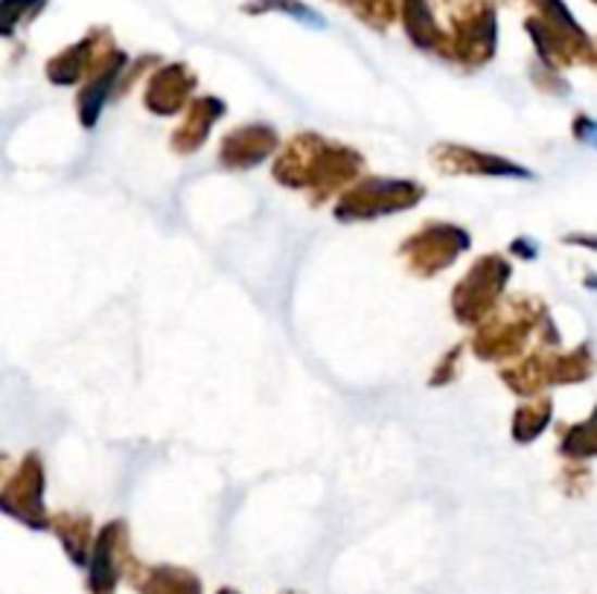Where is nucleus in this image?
<instances>
[{
	"mask_svg": "<svg viewBox=\"0 0 597 594\" xmlns=\"http://www.w3.org/2000/svg\"><path fill=\"white\" fill-rule=\"evenodd\" d=\"M362 170V154L347 146L329 144L318 135L295 137L274 163V178L295 189H309L312 196L326 198L335 189L353 184Z\"/></svg>",
	"mask_w": 597,
	"mask_h": 594,
	"instance_id": "obj_1",
	"label": "nucleus"
},
{
	"mask_svg": "<svg viewBox=\"0 0 597 594\" xmlns=\"http://www.w3.org/2000/svg\"><path fill=\"white\" fill-rule=\"evenodd\" d=\"M425 196V189L406 178H364L350 184L335 216L341 222H362V219H380L397 210H411Z\"/></svg>",
	"mask_w": 597,
	"mask_h": 594,
	"instance_id": "obj_2",
	"label": "nucleus"
},
{
	"mask_svg": "<svg viewBox=\"0 0 597 594\" xmlns=\"http://www.w3.org/2000/svg\"><path fill=\"white\" fill-rule=\"evenodd\" d=\"M548 315L543 312L539 304L534 300H517L507 307L505 315L493 318L472 342V350L475 356L484 361H498L513 356L525 347L527 335L534 333L536 324H545Z\"/></svg>",
	"mask_w": 597,
	"mask_h": 594,
	"instance_id": "obj_3",
	"label": "nucleus"
},
{
	"mask_svg": "<svg viewBox=\"0 0 597 594\" xmlns=\"http://www.w3.org/2000/svg\"><path fill=\"white\" fill-rule=\"evenodd\" d=\"M507 280H510V265L505 257H481L467 277L458 283L452 295L455 318L461 324H481L487 321L489 309L496 307L498 295L505 292Z\"/></svg>",
	"mask_w": 597,
	"mask_h": 594,
	"instance_id": "obj_4",
	"label": "nucleus"
},
{
	"mask_svg": "<svg viewBox=\"0 0 597 594\" xmlns=\"http://www.w3.org/2000/svg\"><path fill=\"white\" fill-rule=\"evenodd\" d=\"M470 248V234L458 225H425L414 236H408L399 257L420 277H432L440 269H449Z\"/></svg>",
	"mask_w": 597,
	"mask_h": 594,
	"instance_id": "obj_5",
	"label": "nucleus"
},
{
	"mask_svg": "<svg viewBox=\"0 0 597 594\" xmlns=\"http://www.w3.org/2000/svg\"><path fill=\"white\" fill-rule=\"evenodd\" d=\"M41 495H45V467L38 455H27L24 463L18 467V475L10 478L0 502L3 510L12 516H18L21 522H27L29 528H45V507H41Z\"/></svg>",
	"mask_w": 597,
	"mask_h": 594,
	"instance_id": "obj_6",
	"label": "nucleus"
},
{
	"mask_svg": "<svg viewBox=\"0 0 597 594\" xmlns=\"http://www.w3.org/2000/svg\"><path fill=\"white\" fill-rule=\"evenodd\" d=\"M432 163H435L440 172H446V175H493V178L517 175V178H534L531 170L519 166V163H510L505 161V158H498V154H484L455 144L435 146Z\"/></svg>",
	"mask_w": 597,
	"mask_h": 594,
	"instance_id": "obj_7",
	"label": "nucleus"
},
{
	"mask_svg": "<svg viewBox=\"0 0 597 594\" xmlns=\"http://www.w3.org/2000/svg\"><path fill=\"white\" fill-rule=\"evenodd\" d=\"M277 146H281V140H277L272 126L251 123V126L236 128L222 140L219 158H222L227 170H251L257 163H263Z\"/></svg>",
	"mask_w": 597,
	"mask_h": 594,
	"instance_id": "obj_8",
	"label": "nucleus"
},
{
	"mask_svg": "<svg viewBox=\"0 0 597 594\" xmlns=\"http://www.w3.org/2000/svg\"><path fill=\"white\" fill-rule=\"evenodd\" d=\"M192 88H196V76L184 64H170L149 82L144 97L146 109L152 114H178Z\"/></svg>",
	"mask_w": 597,
	"mask_h": 594,
	"instance_id": "obj_9",
	"label": "nucleus"
},
{
	"mask_svg": "<svg viewBox=\"0 0 597 594\" xmlns=\"http://www.w3.org/2000/svg\"><path fill=\"white\" fill-rule=\"evenodd\" d=\"M225 114V102L216 97H201L187 109V117L178 128H175L173 149L178 154H190L201 149V144L208 140L210 128L216 126V120Z\"/></svg>",
	"mask_w": 597,
	"mask_h": 594,
	"instance_id": "obj_10",
	"label": "nucleus"
},
{
	"mask_svg": "<svg viewBox=\"0 0 597 594\" xmlns=\"http://www.w3.org/2000/svg\"><path fill=\"white\" fill-rule=\"evenodd\" d=\"M123 64H126V55L117 50L109 62L102 64L100 71L94 73L91 79H88V85H85V90L79 94V120L85 128L97 126L102 102L111 97V88L117 85L120 73H123Z\"/></svg>",
	"mask_w": 597,
	"mask_h": 594,
	"instance_id": "obj_11",
	"label": "nucleus"
},
{
	"mask_svg": "<svg viewBox=\"0 0 597 594\" xmlns=\"http://www.w3.org/2000/svg\"><path fill=\"white\" fill-rule=\"evenodd\" d=\"M91 59H100V55H97V38L94 36L85 38L82 45L71 47V50H64L62 55H55L53 62L47 64V76H50V82H55V85H73V82H79L82 73H88V79H91L94 73L109 62V59H105L100 67H91Z\"/></svg>",
	"mask_w": 597,
	"mask_h": 594,
	"instance_id": "obj_12",
	"label": "nucleus"
},
{
	"mask_svg": "<svg viewBox=\"0 0 597 594\" xmlns=\"http://www.w3.org/2000/svg\"><path fill=\"white\" fill-rule=\"evenodd\" d=\"M402 21H406V29L411 41L416 47H432L440 45V29H437L432 12L425 7V0H402Z\"/></svg>",
	"mask_w": 597,
	"mask_h": 594,
	"instance_id": "obj_13",
	"label": "nucleus"
},
{
	"mask_svg": "<svg viewBox=\"0 0 597 594\" xmlns=\"http://www.w3.org/2000/svg\"><path fill=\"white\" fill-rule=\"evenodd\" d=\"M595 373V359L588 347H577V350L565 352L560 359L551 361V385H569V382H583Z\"/></svg>",
	"mask_w": 597,
	"mask_h": 594,
	"instance_id": "obj_14",
	"label": "nucleus"
},
{
	"mask_svg": "<svg viewBox=\"0 0 597 594\" xmlns=\"http://www.w3.org/2000/svg\"><path fill=\"white\" fill-rule=\"evenodd\" d=\"M548 420H551V399H536L531 406H522L513 417V437L519 443H531L545 432Z\"/></svg>",
	"mask_w": 597,
	"mask_h": 594,
	"instance_id": "obj_15",
	"label": "nucleus"
},
{
	"mask_svg": "<svg viewBox=\"0 0 597 594\" xmlns=\"http://www.w3.org/2000/svg\"><path fill=\"white\" fill-rule=\"evenodd\" d=\"M560 451L571 460L595 458L597 455V408H595V414L588 417L586 423L574 425V429H569V432H565Z\"/></svg>",
	"mask_w": 597,
	"mask_h": 594,
	"instance_id": "obj_16",
	"label": "nucleus"
},
{
	"mask_svg": "<svg viewBox=\"0 0 597 594\" xmlns=\"http://www.w3.org/2000/svg\"><path fill=\"white\" fill-rule=\"evenodd\" d=\"M55 533L64 540V548L71 550V557L82 562L85 550H88V542H91V522L85 516L62 513L55 516Z\"/></svg>",
	"mask_w": 597,
	"mask_h": 594,
	"instance_id": "obj_17",
	"label": "nucleus"
},
{
	"mask_svg": "<svg viewBox=\"0 0 597 594\" xmlns=\"http://www.w3.org/2000/svg\"><path fill=\"white\" fill-rule=\"evenodd\" d=\"M248 12H283V15H289V18L300 21V24H309V27H324V18L312 12L309 7L298 3V0H253L245 7Z\"/></svg>",
	"mask_w": 597,
	"mask_h": 594,
	"instance_id": "obj_18",
	"label": "nucleus"
},
{
	"mask_svg": "<svg viewBox=\"0 0 597 594\" xmlns=\"http://www.w3.org/2000/svg\"><path fill=\"white\" fill-rule=\"evenodd\" d=\"M574 135H577L580 144H588L597 149V120L577 117L574 120Z\"/></svg>",
	"mask_w": 597,
	"mask_h": 594,
	"instance_id": "obj_19",
	"label": "nucleus"
}]
</instances>
